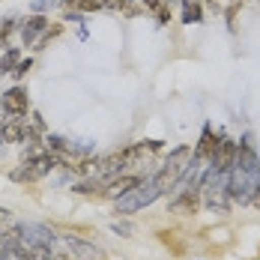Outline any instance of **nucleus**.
<instances>
[{"label":"nucleus","mask_w":260,"mask_h":260,"mask_svg":"<svg viewBox=\"0 0 260 260\" xmlns=\"http://www.w3.org/2000/svg\"><path fill=\"white\" fill-rule=\"evenodd\" d=\"M12 30H15V21H12V18H3V21H0V48L6 45V39H9Z\"/></svg>","instance_id":"obj_16"},{"label":"nucleus","mask_w":260,"mask_h":260,"mask_svg":"<svg viewBox=\"0 0 260 260\" xmlns=\"http://www.w3.org/2000/svg\"><path fill=\"white\" fill-rule=\"evenodd\" d=\"M158 194V185L153 180H147V182H141V185H135L129 194H123V198H117V204H114V212L117 215H132V212H138V209H144V207H150L153 201H156Z\"/></svg>","instance_id":"obj_2"},{"label":"nucleus","mask_w":260,"mask_h":260,"mask_svg":"<svg viewBox=\"0 0 260 260\" xmlns=\"http://www.w3.org/2000/svg\"><path fill=\"white\" fill-rule=\"evenodd\" d=\"M236 150H239V144H234V141H218V147H215V153H212V158H209V165H212V171L215 174H221V177H228L231 171L236 168Z\"/></svg>","instance_id":"obj_4"},{"label":"nucleus","mask_w":260,"mask_h":260,"mask_svg":"<svg viewBox=\"0 0 260 260\" xmlns=\"http://www.w3.org/2000/svg\"><path fill=\"white\" fill-rule=\"evenodd\" d=\"M63 9H72V12H99L102 9V0H60Z\"/></svg>","instance_id":"obj_11"},{"label":"nucleus","mask_w":260,"mask_h":260,"mask_svg":"<svg viewBox=\"0 0 260 260\" xmlns=\"http://www.w3.org/2000/svg\"><path fill=\"white\" fill-rule=\"evenodd\" d=\"M114 234H120V236H132V224H126V221H117V224H114Z\"/></svg>","instance_id":"obj_19"},{"label":"nucleus","mask_w":260,"mask_h":260,"mask_svg":"<svg viewBox=\"0 0 260 260\" xmlns=\"http://www.w3.org/2000/svg\"><path fill=\"white\" fill-rule=\"evenodd\" d=\"M12 228H18V221L12 218V212H9V209L0 207V234H6V231H12Z\"/></svg>","instance_id":"obj_15"},{"label":"nucleus","mask_w":260,"mask_h":260,"mask_svg":"<svg viewBox=\"0 0 260 260\" xmlns=\"http://www.w3.org/2000/svg\"><path fill=\"white\" fill-rule=\"evenodd\" d=\"M3 144H6V141H3V132H0V147H3Z\"/></svg>","instance_id":"obj_22"},{"label":"nucleus","mask_w":260,"mask_h":260,"mask_svg":"<svg viewBox=\"0 0 260 260\" xmlns=\"http://www.w3.org/2000/svg\"><path fill=\"white\" fill-rule=\"evenodd\" d=\"M63 242L72 248V254H75L78 260H105V251H102V248L90 245V242H87V239H81V236L66 234V236H63Z\"/></svg>","instance_id":"obj_6"},{"label":"nucleus","mask_w":260,"mask_h":260,"mask_svg":"<svg viewBox=\"0 0 260 260\" xmlns=\"http://www.w3.org/2000/svg\"><path fill=\"white\" fill-rule=\"evenodd\" d=\"M0 132H3V141H6V144H21V141H30L27 120L6 117V120H0Z\"/></svg>","instance_id":"obj_7"},{"label":"nucleus","mask_w":260,"mask_h":260,"mask_svg":"<svg viewBox=\"0 0 260 260\" xmlns=\"http://www.w3.org/2000/svg\"><path fill=\"white\" fill-rule=\"evenodd\" d=\"M141 182H144V177H141V174H120V177H114V180H108L105 182V198H114V201H117V198H123V194H129L132 188H135V185H141Z\"/></svg>","instance_id":"obj_5"},{"label":"nucleus","mask_w":260,"mask_h":260,"mask_svg":"<svg viewBox=\"0 0 260 260\" xmlns=\"http://www.w3.org/2000/svg\"><path fill=\"white\" fill-rule=\"evenodd\" d=\"M0 114L3 117H15V120H24L27 114H30V99H27V90L21 84L9 87L0 96Z\"/></svg>","instance_id":"obj_3"},{"label":"nucleus","mask_w":260,"mask_h":260,"mask_svg":"<svg viewBox=\"0 0 260 260\" xmlns=\"http://www.w3.org/2000/svg\"><path fill=\"white\" fill-rule=\"evenodd\" d=\"M45 260H78V257H75V254H66V251H48Z\"/></svg>","instance_id":"obj_20"},{"label":"nucleus","mask_w":260,"mask_h":260,"mask_svg":"<svg viewBox=\"0 0 260 260\" xmlns=\"http://www.w3.org/2000/svg\"><path fill=\"white\" fill-rule=\"evenodd\" d=\"M215 147H218V138L212 135V129H204V135H201V141H198V147H194V161H209L212 158V153H215Z\"/></svg>","instance_id":"obj_10"},{"label":"nucleus","mask_w":260,"mask_h":260,"mask_svg":"<svg viewBox=\"0 0 260 260\" xmlns=\"http://www.w3.org/2000/svg\"><path fill=\"white\" fill-rule=\"evenodd\" d=\"M209 3H215V0H209Z\"/></svg>","instance_id":"obj_23"},{"label":"nucleus","mask_w":260,"mask_h":260,"mask_svg":"<svg viewBox=\"0 0 260 260\" xmlns=\"http://www.w3.org/2000/svg\"><path fill=\"white\" fill-rule=\"evenodd\" d=\"M30 66H33V60H30V57H21V63H18V66H15V72H12V75H15V78H24L27 75V69H30Z\"/></svg>","instance_id":"obj_17"},{"label":"nucleus","mask_w":260,"mask_h":260,"mask_svg":"<svg viewBox=\"0 0 260 260\" xmlns=\"http://www.w3.org/2000/svg\"><path fill=\"white\" fill-rule=\"evenodd\" d=\"M51 3H54V0H33V12H39V15H42Z\"/></svg>","instance_id":"obj_21"},{"label":"nucleus","mask_w":260,"mask_h":260,"mask_svg":"<svg viewBox=\"0 0 260 260\" xmlns=\"http://www.w3.org/2000/svg\"><path fill=\"white\" fill-rule=\"evenodd\" d=\"M182 21L185 24L201 21V3H182Z\"/></svg>","instance_id":"obj_14"},{"label":"nucleus","mask_w":260,"mask_h":260,"mask_svg":"<svg viewBox=\"0 0 260 260\" xmlns=\"http://www.w3.org/2000/svg\"><path fill=\"white\" fill-rule=\"evenodd\" d=\"M201 204H204L201 191L198 188H188V191H180L177 201H171V212H177V215H194L201 209Z\"/></svg>","instance_id":"obj_8"},{"label":"nucleus","mask_w":260,"mask_h":260,"mask_svg":"<svg viewBox=\"0 0 260 260\" xmlns=\"http://www.w3.org/2000/svg\"><path fill=\"white\" fill-rule=\"evenodd\" d=\"M191 158H194V150L191 147H174L168 158H165V165L158 168V174L153 177V182L158 185V191H168V188H174L177 182L185 177V171L191 168Z\"/></svg>","instance_id":"obj_1"},{"label":"nucleus","mask_w":260,"mask_h":260,"mask_svg":"<svg viewBox=\"0 0 260 260\" xmlns=\"http://www.w3.org/2000/svg\"><path fill=\"white\" fill-rule=\"evenodd\" d=\"M165 3H168V0H141V6H144V9H150L153 15H156V12L161 9V6H165Z\"/></svg>","instance_id":"obj_18"},{"label":"nucleus","mask_w":260,"mask_h":260,"mask_svg":"<svg viewBox=\"0 0 260 260\" xmlns=\"http://www.w3.org/2000/svg\"><path fill=\"white\" fill-rule=\"evenodd\" d=\"M60 33H63V24H51V27H45V33H42V36L36 39V48H45L48 42H54V39L60 36Z\"/></svg>","instance_id":"obj_13"},{"label":"nucleus","mask_w":260,"mask_h":260,"mask_svg":"<svg viewBox=\"0 0 260 260\" xmlns=\"http://www.w3.org/2000/svg\"><path fill=\"white\" fill-rule=\"evenodd\" d=\"M18 63H21V51L18 48H6L0 54V75H12Z\"/></svg>","instance_id":"obj_12"},{"label":"nucleus","mask_w":260,"mask_h":260,"mask_svg":"<svg viewBox=\"0 0 260 260\" xmlns=\"http://www.w3.org/2000/svg\"><path fill=\"white\" fill-rule=\"evenodd\" d=\"M45 27H48V18L39 15V12H33L24 24H21V42L24 45H36V39L45 33Z\"/></svg>","instance_id":"obj_9"}]
</instances>
